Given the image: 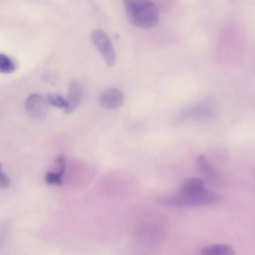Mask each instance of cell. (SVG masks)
I'll list each match as a JSON object with an SVG mask.
<instances>
[{
	"label": "cell",
	"mask_w": 255,
	"mask_h": 255,
	"mask_svg": "<svg viewBox=\"0 0 255 255\" xmlns=\"http://www.w3.org/2000/svg\"><path fill=\"white\" fill-rule=\"evenodd\" d=\"M91 39L107 64L109 66L113 65L116 60V53L108 34L103 30L97 29L93 32Z\"/></svg>",
	"instance_id": "obj_3"
},
{
	"label": "cell",
	"mask_w": 255,
	"mask_h": 255,
	"mask_svg": "<svg viewBox=\"0 0 255 255\" xmlns=\"http://www.w3.org/2000/svg\"><path fill=\"white\" fill-rule=\"evenodd\" d=\"M47 104L58 108H63L64 110L67 107V101L66 99L61 95L51 93L48 94L45 98Z\"/></svg>",
	"instance_id": "obj_11"
},
{
	"label": "cell",
	"mask_w": 255,
	"mask_h": 255,
	"mask_svg": "<svg viewBox=\"0 0 255 255\" xmlns=\"http://www.w3.org/2000/svg\"><path fill=\"white\" fill-rule=\"evenodd\" d=\"M11 224L7 220H0V249L5 243L10 234Z\"/></svg>",
	"instance_id": "obj_13"
},
{
	"label": "cell",
	"mask_w": 255,
	"mask_h": 255,
	"mask_svg": "<svg viewBox=\"0 0 255 255\" xmlns=\"http://www.w3.org/2000/svg\"><path fill=\"white\" fill-rule=\"evenodd\" d=\"M124 2L127 17L133 25L150 29L158 23L159 11L154 2L147 0H126Z\"/></svg>",
	"instance_id": "obj_2"
},
{
	"label": "cell",
	"mask_w": 255,
	"mask_h": 255,
	"mask_svg": "<svg viewBox=\"0 0 255 255\" xmlns=\"http://www.w3.org/2000/svg\"><path fill=\"white\" fill-rule=\"evenodd\" d=\"M203 181L198 178H190L187 179L180 187L179 192L191 193L198 192L205 189Z\"/></svg>",
	"instance_id": "obj_9"
},
{
	"label": "cell",
	"mask_w": 255,
	"mask_h": 255,
	"mask_svg": "<svg viewBox=\"0 0 255 255\" xmlns=\"http://www.w3.org/2000/svg\"><path fill=\"white\" fill-rule=\"evenodd\" d=\"M223 200L219 194L204 189L191 193H181L161 196L157 197L155 202L159 205L169 208L198 207L217 205Z\"/></svg>",
	"instance_id": "obj_1"
},
{
	"label": "cell",
	"mask_w": 255,
	"mask_h": 255,
	"mask_svg": "<svg viewBox=\"0 0 255 255\" xmlns=\"http://www.w3.org/2000/svg\"><path fill=\"white\" fill-rule=\"evenodd\" d=\"M25 108L30 117L39 120L46 116L48 110L47 103L41 95L34 94L27 99Z\"/></svg>",
	"instance_id": "obj_4"
},
{
	"label": "cell",
	"mask_w": 255,
	"mask_h": 255,
	"mask_svg": "<svg viewBox=\"0 0 255 255\" xmlns=\"http://www.w3.org/2000/svg\"><path fill=\"white\" fill-rule=\"evenodd\" d=\"M125 96L119 89L111 88L105 90L99 97L101 106L108 110H114L120 107L123 103Z\"/></svg>",
	"instance_id": "obj_5"
},
{
	"label": "cell",
	"mask_w": 255,
	"mask_h": 255,
	"mask_svg": "<svg viewBox=\"0 0 255 255\" xmlns=\"http://www.w3.org/2000/svg\"><path fill=\"white\" fill-rule=\"evenodd\" d=\"M15 63L7 55L0 53V73L8 74L15 70Z\"/></svg>",
	"instance_id": "obj_12"
},
{
	"label": "cell",
	"mask_w": 255,
	"mask_h": 255,
	"mask_svg": "<svg viewBox=\"0 0 255 255\" xmlns=\"http://www.w3.org/2000/svg\"><path fill=\"white\" fill-rule=\"evenodd\" d=\"M83 96L82 87L76 81H72L69 85L67 101V107L64 109L66 114L72 113L80 105Z\"/></svg>",
	"instance_id": "obj_6"
},
{
	"label": "cell",
	"mask_w": 255,
	"mask_h": 255,
	"mask_svg": "<svg viewBox=\"0 0 255 255\" xmlns=\"http://www.w3.org/2000/svg\"><path fill=\"white\" fill-rule=\"evenodd\" d=\"M199 255H235V251L229 245L217 244L204 247Z\"/></svg>",
	"instance_id": "obj_8"
},
{
	"label": "cell",
	"mask_w": 255,
	"mask_h": 255,
	"mask_svg": "<svg viewBox=\"0 0 255 255\" xmlns=\"http://www.w3.org/2000/svg\"><path fill=\"white\" fill-rule=\"evenodd\" d=\"M2 165L0 163V188H8L10 184L8 177L2 171Z\"/></svg>",
	"instance_id": "obj_14"
},
{
	"label": "cell",
	"mask_w": 255,
	"mask_h": 255,
	"mask_svg": "<svg viewBox=\"0 0 255 255\" xmlns=\"http://www.w3.org/2000/svg\"><path fill=\"white\" fill-rule=\"evenodd\" d=\"M197 164L200 171L210 181H215L217 175L212 166L203 155H200L197 159Z\"/></svg>",
	"instance_id": "obj_10"
},
{
	"label": "cell",
	"mask_w": 255,
	"mask_h": 255,
	"mask_svg": "<svg viewBox=\"0 0 255 255\" xmlns=\"http://www.w3.org/2000/svg\"><path fill=\"white\" fill-rule=\"evenodd\" d=\"M56 162L58 165V171H49L46 173L45 179L46 182L49 184L61 185L62 184V177L66 168V158L64 156L58 157Z\"/></svg>",
	"instance_id": "obj_7"
}]
</instances>
